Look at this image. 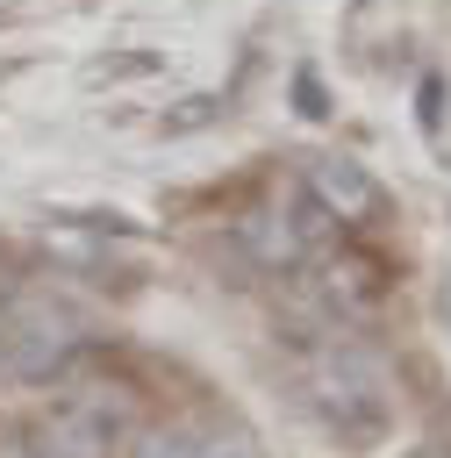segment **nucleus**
<instances>
[{
	"label": "nucleus",
	"mask_w": 451,
	"mask_h": 458,
	"mask_svg": "<svg viewBox=\"0 0 451 458\" xmlns=\"http://www.w3.org/2000/svg\"><path fill=\"white\" fill-rule=\"evenodd\" d=\"M294 394L351 451H365V444H379L394 429V372H387V358L372 344H358L351 329H336V322L294 336Z\"/></svg>",
	"instance_id": "nucleus-1"
},
{
	"label": "nucleus",
	"mask_w": 451,
	"mask_h": 458,
	"mask_svg": "<svg viewBox=\"0 0 451 458\" xmlns=\"http://www.w3.org/2000/svg\"><path fill=\"white\" fill-rule=\"evenodd\" d=\"M93 358V322L57 286H7L0 301V365L21 386H64Z\"/></svg>",
	"instance_id": "nucleus-2"
},
{
	"label": "nucleus",
	"mask_w": 451,
	"mask_h": 458,
	"mask_svg": "<svg viewBox=\"0 0 451 458\" xmlns=\"http://www.w3.org/2000/svg\"><path fill=\"white\" fill-rule=\"evenodd\" d=\"M143 429L136 386L107 379H64L36 415H29V451L36 458H122V444Z\"/></svg>",
	"instance_id": "nucleus-3"
},
{
	"label": "nucleus",
	"mask_w": 451,
	"mask_h": 458,
	"mask_svg": "<svg viewBox=\"0 0 451 458\" xmlns=\"http://www.w3.org/2000/svg\"><path fill=\"white\" fill-rule=\"evenodd\" d=\"M301 193L336 222V229H372L387 215V186L372 179V165L344 157V150H315L301 157Z\"/></svg>",
	"instance_id": "nucleus-4"
},
{
	"label": "nucleus",
	"mask_w": 451,
	"mask_h": 458,
	"mask_svg": "<svg viewBox=\"0 0 451 458\" xmlns=\"http://www.w3.org/2000/svg\"><path fill=\"white\" fill-rule=\"evenodd\" d=\"M387 293H394L387 258H372V250H358V243H329V250H315V301H322L329 315H344V329L365 322V315H379Z\"/></svg>",
	"instance_id": "nucleus-5"
},
{
	"label": "nucleus",
	"mask_w": 451,
	"mask_h": 458,
	"mask_svg": "<svg viewBox=\"0 0 451 458\" xmlns=\"http://www.w3.org/2000/svg\"><path fill=\"white\" fill-rule=\"evenodd\" d=\"M229 236H236V250H243L258 272H272V279L315 265V243L301 236V222H294L286 200H272V208H243V215L229 222Z\"/></svg>",
	"instance_id": "nucleus-6"
},
{
	"label": "nucleus",
	"mask_w": 451,
	"mask_h": 458,
	"mask_svg": "<svg viewBox=\"0 0 451 458\" xmlns=\"http://www.w3.org/2000/svg\"><path fill=\"white\" fill-rule=\"evenodd\" d=\"M193 451H200V422H186V415L143 422V429L122 444V458H193Z\"/></svg>",
	"instance_id": "nucleus-7"
},
{
	"label": "nucleus",
	"mask_w": 451,
	"mask_h": 458,
	"mask_svg": "<svg viewBox=\"0 0 451 458\" xmlns=\"http://www.w3.org/2000/svg\"><path fill=\"white\" fill-rule=\"evenodd\" d=\"M222 114H229V93H186V100L165 107L157 129H165V136H193V129H215Z\"/></svg>",
	"instance_id": "nucleus-8"
},
{
	"label": "nucleus",
	"mask_w": 451,
	"mask_h": 458,
	"mask_svg": "<svg viewBox=\"0 0 451 458\" xmlns=\"http://www.w3.org/2000/svg\"><path fill=\"white\" fill-rule=\"evenodd\" d=\"M193 458H265V444L236 422H200V451Z\"/></svg>",
	"instance_id": "nucleus-9"
},
{
	"label": "nucleus",
	"mask_w": 451,
	"mask_h": 458,
	"mask_svg": "<svg viewBox=\"0 0 451 458\" xmlns=\"http://www.w3.org/2000/svg\"><path fill=\"white\" fill-rule=\"evenodd\" d=\"M50 222H72L86 236H136V215H122V208H50Z\"/></svg>",
	"instance_id": "nucleus-10"
},
{
	"label": "nucleus",
	"mask_w": 451,
	"mask_h": 458,
	"mask_svg": "<svg viewBox=\"0 0 451 458\" xmlns=\"http://www.w3.org/2000/svg\"><path fill=\"white\" fill-rule=\"evenodd\" d=\"M415 129L430 143H444V72H422L415 79Z\"/></svg>",
	"instance_id": "nucleus-11"
},
{
	"label": "nucleus",
	"mask_w": 451,
	"mask_h": 458,
	"mask_svg": "<svg viewBox=\"0 0 451 458\" xmlns=\"http://www.w3.org/2000/svg\"><path fill=\"white\" fill-rule=\"evenodd\" d=\"M294 107H301L308 122H322V114H329V93H322V79H315L308 64H294Z\"/></svg>",
	"instance_id": "nucleus-12"
},
{
	"label": "nucleus",
	"mask_w": 451,
	"mask_h": 458,
	"mask_svg": "<svg viewBox=\"0 0 451 458\" xmlns=\"http://www.w3.org/2000/svg\"><path fill=\"white\" fill-rule=\"evenodd\" d=\"M365 7H372V0H351V14H365Z\"/></svg>",
	"instance_id": "nucleus-13"
}]
</instances>
